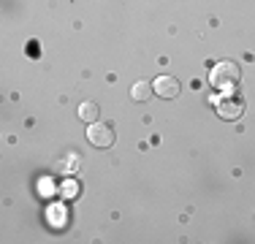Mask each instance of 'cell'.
<instances>
[{"label": "cell", "mask_w": 255, "mask_h": 244, "mask_svg": "<svg viewBox=\"0 0 255 244\" xmlns=\"http://www.w3.org/2000/svg\"><path fill=\"white\" fill-rule=\"evenodd\" d=\"M239 79H242V68L236 63H217L215 68H212L209 73V84L215 90H220V93H228V90H234L236 84H239Z\"/></svg>", "instance_id": "obj_1"}, {"label": "cell", "mask_w": 255, "mask_h": 244, "mask_svg": "<svg viewBox=\"0 0 255 244\" xmlns=\"http://www.w3.org/2000/svg\"><path fill=\"white\" fill-rule=\"evenodd\" d=\"M87 141L93 146H98V149H109V146L114 144V130L109 125H101V122H93L87 130Z\"/></svg>", "instance_id": "obj_2"}, {"label": "cell", "mask_w": 255, "mask_h": 244, "mask_svg": "<svg viewBox=\"0 0 255 244\" xmlns=\"http://www.w3.org/2000/svg\"><path fill=\"white\" fill-rule=\"evenodd\" d=\"M215 106H217V114H220L223 120H236V117H242V112H245L242 101H236V98H217Z\"/></svg>", "instance_id": "obj_3"}, {"label": "cell", "mask_w": 255, "mask_h": 244, "mask_svg": "<svg viewBox=\"0 0 255 244\" xmlns=\"http://www.w3.org/2000/svg\"><path fill=\"white\" fill-rule=\"evenodd\" d=\"M152 87H155V95H160V98H177L179 95V82L174 76H157L152 82Z\"/></svg>", "instance_id": "obj_4"}, {"label": "cell", "mask_w": 255, "mask_h": 244, "mask_svg": "<svg viewBox=\"0 0 255 244\" xmlns=\"http://www.w3.org/2000/svg\"><path fill=\"white\" fill-rule=\"evenodd\" d=\"M98 106H95L93 101H84V103H79V120L82 122H87V125H93V122H98Z\"/></svg>", "instance_id": "obj_5"}, {"label": "cell", "mask_w": 255, "mask_h": 244, "mask_svg": "<svg viewBox=\"0 0 255 244\" xmlns=\"http://www.w3.org/2000/svg\"><path fill=\"white\" fill-rule=\"evenodd\" d=\"M155 93V87L149 82H136L133 84V90H130V98L133 101H138V103H144V101H149V95Z\"/></svg>", "instance_id": "obj_6"}]
</instances>
